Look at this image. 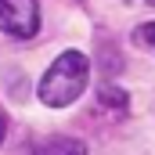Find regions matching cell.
Masks as SVG:
<instances>
[{
    "instance_id": "obj_1",
    "label": "cell",
    "mask_w": 155,
    "mask_h": 155,
    "mask_svg": "<svg viewBox=\"0 0 155 155\" xmlns=\"http://www.w3.org/2000/svg\"><path fill=\"white\" fill-rule=\"evenodd\" d=\"M87 76H90V65H87V54L79 51H65L54 58V65L43 72L40 79V101L51 105V108H65L72 105L83 87H87Z\"/></svg>"
},
{
    "instance_id": "obj_2",
    "label": "cell",
    "mask_w": 155,
    "mask_h": 155,
    "mask_svg": "<svg viewBox=\"0 0 155 155\" xmlns=\"http://www.w3.org/2000/svg\"><path fill=\"white\" fill-rule=\"evenodd\" d=\"M0 29L18 40L36 36V29H40L36 0H0Z\"/></svg>"
},
{
    "instance_id": "obj_3",
    "label": "cell",
    "mask_w": 155,
    "mask_h": 155,
    "mask_svg": "<svg viewBox=\"0 0 155 155\" xmlns=\"http://www.w3.org/2000/svg\"><path fill=\"white\" fill-rule=\"evenodd\" d=\"M33 155H87V144L76 137H47L43 144H36Z\"/></svg>"
},
{
    "instance_id": "obj_4",
    "label": "cell",
    "mask_w": 155,
    "mask_h": 155,
    "mask_svg": "<svg viewBox=\"0 0 155 155\" xmlns=\"http://www.w3.org/2000/svg\"><path fill=\"white\" fill-rule=\"evenodd\" d=\"M97 101H101V105H112V108H119V112L126 108V94H123V90H116V87H101Z\"/></svg>"
},
{
    "instance_id": "obj_5",
    "label": "cell",
    "mask_w": 155,
    "mask_h": 155,
    "mask_svg": "<svg viewBox=\"0 0 155 155\" xmlns=\"http://www.w3.org/2000/svg\"><path fill=\"white\" fill-rule=\"evenodd\" d=\"M137 40H141V43H148V47H155V22L141 25V29H137Z\"/></svg>"
},
{
    "instance_id": "obj_6",
    "label": "cell",
    "mask_w": 155,
    "mask_h": 155,
    "mask_svg": "<svg viewBox=\"0 0 155 155\" xmlns=\"http://www.w3.org/2000/svg\"><path fill=\"white\" fill-rule=\"evenodd\" d=\"M4 137H7V119L0 116V144H4Z\"/></svg>"
},
{
    "instance_id": "obj_7",
    "label": "cell",
    "mask_w": 155,
    "mask_h": 155,
    "mask_svg": "<svg viewBox=\"0 0 155 155\" xmlns=\"http://www.w3.org/2000/svg\"><path fill=\"white\" fill-rule=\"evenodd\" d=\"M144 4H155V0H144Z\"/></svg>"
}]
</instances>
